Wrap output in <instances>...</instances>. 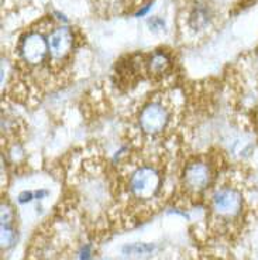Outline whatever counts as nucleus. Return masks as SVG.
I'll return each instance as SVG.
<instances>
[{
	"mask_svg": "<svg viewBox=\"0 0 258 260\" xmlns=\"http://www.w3.org/2000/svg\"><path fill=\"white\" fill-rule=\"evenodd\" d=\"M129 187L133 197L137 200H151L160 191L161 177L155 169L144 166L133 173Z\"/></svg>",
	"mask_w": 258,
	"mask_h": 260,
	"instance_id": "1",
	"label": "nucleus"
},
{
	"mask_svg": "<svg viewBox=\"0 0 258 260\" xmlns=\"http://www.w3.org/2000/svg\"><path fill=\"white\" fill-rule=\"evenodd\" d=\"M243 208V197L237 189L225 188L217 191L212 200L213 214L220 219H234Z\"/></svg>",
	"mask_w": 258,
	"mask_h": 260,
	"instance_id": "2",
	"label": "nucleus"
},
{
	"mask_svg": "<svg viewBox=\"0 0 258 260\" xmlns=\"http://www.w3.org/2000/svg\"><path fill=\"white\" fill-rule=\"evenodd\" d=\"M169 115L161 104H149L140 113V127L147 135H157L167 127Z\"/></svg>",
	"mask_w": 258,
	"mask_h": 260,
	"instance_id": "3",
	"label": "nucleus"
},
{
	"mask_svg": "<svg viewBox=\"0 0 258 260\" xmlns=\"http://www.w3.org/2000/svg\"><path fill=\"white\" fill-rule=\"evenodd\" d=\"M48 51V41L39 32L27 34L20 48V54L27 64L39 65L47 57Z\"/></svg>",
	"mask_w": 258,
	"mask_h": 260,
	"instance_id": "4",
	"label": "nucleus"
},
{
	"mask_svg": "<svg viewBox=\"0 0 258 260\" xmlns=\"http://www.w3.org/2000/svg\"><path fill=\"white\" fill-rule=\"evenodd\" d=\"M185 187L192 192H202L212 182V171L205 162H192L189 164L183 173Z\"/></svg>",
	"mask_w": 258,
	"mask_h": 260,
	"instance_id": "5",
	"label": "nucleus"
},
{
	"mask_svg": "<svg viewBox=\"0 0 258 260\" xmlns=\"http://www.w3.org/2000/svg\"><path fill=\"white\" fill-rule=\"evenodd\" d=\"M48 51L54 59H64L72 50L73 34L69 27H58L48 37Z\"/></svg>",
	"mask_w": 258,
	"mask_h": 260,
	"instance_id": "6",
	"label": "nucleus"
},
{
	"mask_svg": "<svg viewBox=\"0 0 258 260\" xmlns=\"http://www.w3.org/2000/svg\"><path fill=\"white\" fill-rule=\"evenodd\" d=\"M169 65H171V59L167 54L162 51H157L150 58L149 70L154 75H161L169 68Z\"/></svg>",
	"mask_w": 258,
	"mask_h": 260,
	"instance_id": "7",
	"label": "nucleus"
},
{
	"mask_svg": "<svg viewBox=\"0 0 258 260\" xmlns=\"http://www.w3.org/2000/svg\"><path fill=\"white\" fill-rule=\"evenodd\" d=\"M207 21H209V12L205 6H196L195 10L191 14V19H189V24L192 26L195 30H200L206 26Z\"/></svg>",
	"mask_w": 258,
	"mask_h": 260,
	"instance_id": "8",
	"label": "nucleus"
},
{
	"mask_svg": "<svg viewBox=\"0 0 258 260\" xmlns=\"http://www.w3.org/2000/svg\"><path fill=\"white\" fill-rule=\"evenodd\" d=\"M17 235L16 231L10 226H2V234H0V242H2V249H9L16 243Z\"/></svg>",
	"mask_w": 258,
	"mask_h": 260,
	"instance_id": "9",
	"label": "nucleus"
},
{
	"mask_svg": "<svg viewBox=\"0 0 258 260\" xmlns=\"http://www.w3.org/2000/svg\"><path fill=\"white\" fill-rule=\"evenodd\" d=\"M0 219H2V226H10L14 219L13 208L9 204H2V209H0Z\"/></svg>",
	"mask_w": 258,
	"mask_h": 260,
	"instance_id": "10",
	"label": "nucleus"
},
{
	"mask_svg": "<svg viewBox=\"0 0 258 260\" xmlns=\"http://www.w3.org/2000/svg\"><path fill=\"white\" fill-rule=\"evenodd\" d=\"M32 198H35V194H32L31 191H24L23 194L19 195V201L21 204H26V202H30Z\"/></svg>",
	"mask_w": 258,
	"mask_h": 260,
	"instance_id": "11",
	"label": "nucleus"
},
{
	"mask_svg": "<svg viewBox=\"0 0 258 260\" xmlns=\"http://www.w3.org/2000/svg\"><path fill=\"white\" fill-rule=\"evenodd\" d=\"M81 260H92V249L89 245H86V246L82 247V250H81Z\"/></svg>",
	"mask_w": 258,
	"mask_h": 260,
	"instance_id": "12",
	"label": "nucleus"
},
{
	"mask_svg": "<svg viewBox=\"0 0 258 260\" xmlns=\"http://www.w3.org/2000/svg\"><path fill=\"white\" fill-rule=\"evenodd\" d=\"M149 24L153 30H158V28H162V27H164V21H162L161 19H158V17H153V19L149 21Z\"/></svg>",
	"mask_w": 258,
	"mask_h": 260,
	"instance_id": "13",
	"label": "nucleus"
},
{
	"mask_svg": "<svg viewBox=\"0 0 258 260\" xmlns=\"http://www.w3.org/2000/svg\"><path fill=\"white\" fill-rule=\"evenodd\" d=\"M150 7H151V6H150V5H149V6L142 7L141 10H140V12H138V13H137V16H144V14L147 13V12H149V10H150Z\"/></svg>",
	"mask_w": 258,
	"mask_h": 260,
	"instance_id": "14",
	"label": "nucleus"
}]
</instances>
